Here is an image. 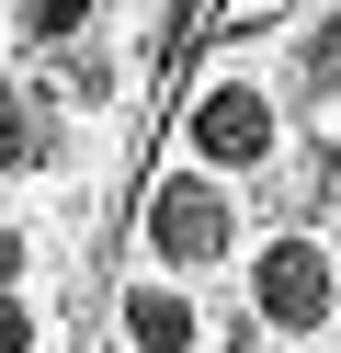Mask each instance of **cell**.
<instances>
[{
	"mask_svg": "<svg viewBox=\"0 0 341 353\" xmlns=\"http://www.w3.org/2000/svg\"><path fill=\"white\" fill-rule=\"evenodd\" d=\"M182 137H194V160H205V171H250V160L273 148V103L250 92V80H216V92L182 114Z\"/></svg>",
	"mask_w": 341,
	"mask_h": 353,
	"instance_id": "6da1fadb",
	"label": "cell"
},
{
	"mask_svg": "<svg viewBox=\"0 0 341 353\" xmlns=\"http://www.w3.org/2000/svg\"><path fill=\"white\" fill-rule=\"evenodd\" d=\"M148 251L182 262V274L227 262V194H216V183H159V205H148Z\"/></svg>",
	"mask_w": 341,
	"mask_h": 353,
	"instance_id": "7a4b0ae2",
	"label": "cell"
},
{
	"mask_svg": "<svg viewBox=\"0 0 341 353\" xmlns=\"http://www.w3.org/2000/svg\"><path fill=\"white\" fill-rule=\"evenodd\" d=\"M250 285H262V319L273 330H318V319H330V262H318L307 239H273Z\"/></svg>",
	"mask_w": 341,
	"mask_h": 353,
	"instance_id": "3957f363",
	"label": "cell"
},
{
	"mask_svg": "<svg viewBox=\"0 0 341 353\" xmlns=\"http://www.w3.org/2000/svg\"><path fill=\"white\" fill-rule=\"evenodd\" d=\"M125 330H136V353H182V342H194V307H182L171 285H136V296H125Z\"/></svg>",
	"mask_w": 341,
	"mask_h": 353,
	"instance_id": "277c9868",
	"label": "cell"
},
{
	"mask_svg": "<svg viewBox=\"0 0 341 353\" xmlns=\"http://www.w3.org/2000/svg\"><path fill=\"white\" fill-rule=\"evenodd\" d=\"M296 80L341 103V12H318V34H307V46H296Z\"/></svg>",
	"mask_w": 341,
	"mask_h": 353,
	"instance_id": "5b68a950",
	"label": "cell"
},
{
	"mask_svg": "<svg viewBox=\"0 0 341 353\" xmlns=\"http://www.w3.org/2000/svg\"><path fill=\"white\" fill-rule=\"evenodd\" d=\"M23 160H34V114H23V92L0 80V171H23Z\"/></svg>",
	"mask_w": 341,
	"mask_h": 353,
	"instance_id": "8992f818",
	"label": "cell"
},
{
	"mask_svg": "<svg viewBox=\"0 0 341 353\" xmlns=\"http://www.w3.org/2000/svg\"><path fill=\"white\" fill-rule=\"evenodd\" d=\"M23 23H34V34H80V23H91V0H23Z\"/></svg>",
	"mask_w": 341,
	"mask_h": 353,
	"instance_id": "52a82bcc",
	"label": "cell"
},
{
	"mask_svg": "<svg viewBox=\"0 0 341 353\" xmlns=\"http://www.w3.org/2000/svg\"><path fill=\"white\" fill-rule=\"evenodd\" d=\"M0 353H34V307H23L12 285H0Z\"/></svg>",
	"mask_w": 341,
	"mask_h": 353,
	"instance_id": "ba28073f",
	"label": "cell"
},
{
	"mask_svg": "<svg viewBox=\"0 0 341 353\" xmlns=\"http://www.w3.org/2000/svg\"><path fill=\"white\" fill-rule=\"evenodd\" d=\"M12 274H23V239H12V228H0V285H12Z\"/></svg>",
	"mask_w": 341,
	"mask_h": 353,
	"instance_id": "9c48e42d",
	"label": "cell"
}]
</instances>
